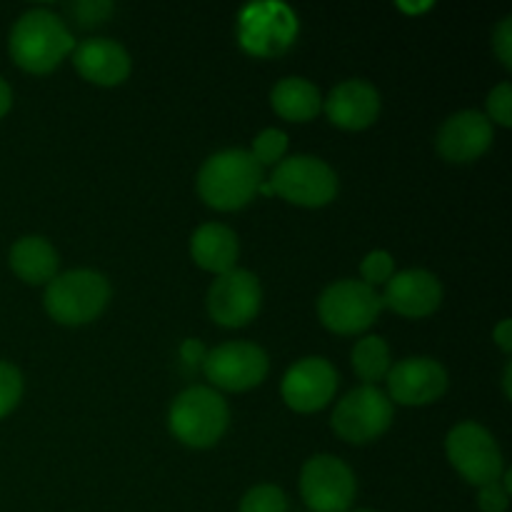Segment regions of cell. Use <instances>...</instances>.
Returning a JSON list of instances; mask_svg holds the SVG:
<instances>
[{
	"mask_svg": "<svg viewBox=\"0 0 512 512\" xmlns=\"http://www.w3.org/2000/svg\"><path fill=\"white\" fill-rule=\"evenodd\" d=\"M263 290L258 278L248 270L233 268L230 273L218 275L208 290L210 318L225 328H243L258 315Z\"/></svg>",
	"mask_w": 512,
	"mask_h": 512,
	"instance_id": "cell-12",
	"label": "cell"
},
{
	"mask_svg": "<svg viewBox=\"0 0 512 512\" xmlns=\"http://www.w3.org/2000/svg\"><path fill=\"white\" fill-rule=\"evenodd\" d=\"M333 430L355 445L380 438L393 423V400L375 385L355 388L335 405Z\"/></svg>",
	"mask_w": 512,
	"mask_h": 512,
	"instance_id": "cell-8",
	"label": "cell"
},
{
	"mask_svg": "<svg viewBox=\"0 0 512 512\" xmlns=\"http://www.w3.org/2000/svg\"><path fill=\"white\" fill-rule=\"evenodd\" d=\"M270 103H273L275 113L293 123H305L313 120L323 108V98L320 90L315 88L310 80L305 78H283L270 93Z\"/></svg>",
	"mask_w": 512,
	"mask_h": 512,
	"instance_id": "cell-21",
	"label": "cell"
},
{
	"mask_svg": "<svg viewBox=\"0 0 512 512\" xmlns=\"http://www.w3.org/2000/svg\"><path fill=\"white\" fill-rule=\"evenodd\" d=\"M58 253L53 245L38 235H28L20 238L18 243L10 248V268L20 280L30 285H43L58 275Z\"/></svg>",
	"mask_w": 512,
	"mask_h": 512,
	"instance_id": "cell-20",
	"label": "cell"
},
{
	"mask_svg": "<svg viewBox=\"0 0 512 512\" xmlns=\"http://www.w3.org/2000/svg\"><path fill=\"white\" fill-rule=\"evenodd\" d=\"M10 105H13V93H10V85L0 78V118L8 113Z\"/></svg>",
	"mask_w": 512,
	"mask_h": 512,
	"instance_id": "cell-32",
	"label": "cell"
},
{
	"mask_svg": "<svg viewBox=\"0 0 512 512\" xmlns=\"http://www.w3.org/2000/svg\"><path fill=\"white\" fill-rule=\"evenodd\" d=\"M295 35L298 20L283 3H255L240 15V45L260 58L285 53L293 45Z\"/></svg>",
	"mask_w": 512,
	"mask_h": 512,
	"instance_id": "cell-10",
	"label": "cell"
},
{
	"mask_svg": "<svg viewBox=\"0 0 512 512\" xmlns=\"http://www.w3.org/2000/svg\"><path fill=\"white\" fill-rule=\"evenodd\" d=\"M240 512H288V500L275 485H258L240 500Z\"/></svg>",
	"mask_w": 512,
	"mask_h": 512,
	"instance_id": "cell-23",
	"label": "cell"
},
{
	"mask_svg": "<svg viewBox=\"0 0 512 512\" xmlns=\"http://www.w3.org/2000/svg\"><path fill=\"white\" fill-rule=\"evenodd\" d=\"M393 268V255L385 253V250H373V253L365 255V260L360 263V275H363V283L373 288V285L388 283V280L393 278Z\"/></svg>",
	"mask_w": 512,
	"mask_h": 512,
	"instance_id": "cell-26",
	"label": "cell"
},
{
	"mask_svg": "<svg viewBox=\"0 0 512 512\" xmlns=\"http://www.w3.org/2000/svg\"><path fill=\"white\" fill-rule=\"evenodd\" d=\"M300 493L315 512H345L355 500V475L335 455H315L303 465Z\"/></svg>",
	"mask_w": 512,
	"mask_h": 512,
	"instance_id": "cell-9",
	"label": "cell"
},
{
	"mask_svg": "<svg viewBox=\"0 0 512 512\" xmlns=\"http://www.w3.org/2000/svg\"><path fill=\"white\" fill-rule=\"evenodd\" d=\"M73 63L95 85H120L130 73V55L118 40L90 38L73 50Z\"/></svg>",
	"mask_w": 512,
	"mask_h": 512,
	"instance_id": "cell-18",
	"label": "cell"
},
{
	"mask_svg": "<svg viewBox=\"0 0 512 512\" xmlns=\"http://www.w3.org/2000/svg\"><path fill=\"white\" fill-rule=\"evenodd\" d=\"M353 370L365 385H375L378 380H383L390 370L388 343L378 335L358 340L353 348Z\"/></svg>",
	"mask_w": 512,
	"mask_h": 512,
	"instance_id": "cell-22",
	"label": "cell"
},
{
	"mask_svg": "<svg viewBox=\"0 0 512 512\" xmlns=\"http://www.w3.org/2000/svg\"><path fill=\"white\" fill-rule=\"evenodd\" d=\"M493 48L498 53V58L503 60L505 68H512V18L500 20V25L495 28L493 35Z\"/></svg>",
	"mask_w": 512,
	"mask_h": 512,
	"instance_id": "cell-29",
	"label": "cell"
},
{
	"mask_svg": "<svg viewBox=\"0 0 512 512\" xmlns=\"http://www.w3.org/2000/svg\"><path fill=\"white\" fill-rule=\"evenodd\" d=\"M495 343L503 348V353H510L512 350V320H503V323L495 328Z\"/></svg>",
	"mask_w": 512,
	"mask_h": 512,
	"instance_id": "cell-31",
	"label": "cell"
},
{
	"mask_svg": "<svg viewBox=\"0 0 512 512\" xmlns=\"http://www.w3.org/2000/svg\"><path fill=\"white\" fill-rule=\"evenodd\" d=\"M440 300H443L440 280L428 270H403L393 275L383 295V305L405 318H425L438 310Z\"/></svg>",
	"mask_w": 512,
	"mask_h": 512,
	"instance_id": "cell-16",
	"label": "cell"
},
{
	"mask_svg": "<svg viewBox=\"0 0 512 512\" xmlns=\"http://www.w3.org/2000/svg\"><path fill=\"white\" fill-rule=\"evenodd\" d=\"M478 503L483 512H505L508 510V490L500 485V480L498 483L483 485L478 495Z\"/></svg>",
	"mask_w": 512,
	"mask_h": 512,
	"instance_id": "cell-28",
	"label": "cell"
},
{
	"mask_svg": "<svg viewBox=\"0 0 512 512\" xmlns=\"http://www.w3.org/2000/svg\"><path fill=\"white\" fill-rule=\"evenodd\" d=\"M285 150H288V135L278 128H268L255 138L253 143V158L258 160V165H278L283 160Z\"/></svg>",
	"mask_w": 512,
	"mask_h": 512,
	"instance_id": "cell-24",
	"label": "cell"
},
{
	"mask_svg": "<svg viewBox=\"0 0 512 512\" xmlns=\"http://www.w3.org/2000/svg\"><path fill=\"white\" fill-rule=\"evenodd\" d=\"M488 115L495 120V123L503 125V128H510L512 125V88H510V83H500L498 88H493V93L488 95Z\"/></svg>",
	"mask_w": 512,
	"mask_h": 512,
	"instance_id": "cell-27",
	"label": "cell"
},
{
	"mask_svg": "<svg viewBox=\"0 0 512 512\" xmlns=\"http://www.w3.org/2000/svg\"><path fill=\"white\" fill-rule=\"evenodd\" d=\"M110 10H113V5L110 3H83L75 8V13H78L80 25H90V23H100L103 15L110 13Z\"/></svg>",
	"mask_w": 512,
	"mask_h": 512,
	"instance_id": "cell-30",
	"label": "cell"
},
{
	"mask_svg": "<svg viewBox=\"0 0 512 512\" xmlns=\"http://www.w3.org/2000/svg\"><path fill=\"white\" fill-rule=\"evenodd\" d=\"M20 395H23L20 370L10 363H0V418H5L20 403Z\"/></svg>",
	"mask_w": 512,
	"mask_h": 512,
	"instance_id": "cell-25",
	"label": "cell"
},
{
	"mask_svg": "<svg viewBox=\"0 0 512 512\" xmlns=\"http://www.w3.org/2000/svg\"><path fill=\"white\" fill-rule=\"evenodd\" d=\"M265 193H278L288 203L320 208L338 195V175L325 160L313 155H293L275 165L273 180L260 185Z\"/></svg>",
	"mask_w": 512,
	"mask_h": 512,
	"instance_id": "cell-5",
	"label": "cell"
},
{
	"mask_svg": "<svg viewBox=\"0 0 512 512\" xmlns=\"http://www.w3.org/2000/svg\"><path fill=\"white\" fill-rule=\"evenodd\" d=\"M110 298V285L95 270L55 275L45 288V310L63 325H83L98 318Z\"/></svg>",
	"mask_w": 512,
	"mask_h": 512,
	"instance_id": "cell-3",
	"label": "cell"
},
{
	"mask_svg": "<svg viewBox=\"0 0 512 512\" xmlns=\"http://www.w3.org/2000/svg\"><path fill=\"white\" fill-rule=\"evenodd\" d=\"M390 398L400 405L435 403L448 390V373L433 358H405L388 370Z\"/></svg>",
	"mask_w": 512,
	"mask_h": 512,
	"instance_id": "cell-14",
	"label": "cell"
},
{
	"mask_svg": "<svg viewBox=\"0 0 512 512\" xmlns=\"http://www.w3.org/2000/svg\"><path fill=\"white\" fill-rule=\"evenodd\" d=\"M383 308V298L363 280H338L325 288L318 300L320 320L338 335L363 333L378 320Z\"/></svg>",
	"mask_w": 512,
	"mask_h": 512,
	"instance_id": "cell-6",
	"label": "cell"
},
{
	"mask_svg": "<svg viewBox=\"0 0 512 512\" xmlns=\"http://www.w3.org/2000/svg\"><path fill=\"white\" fill-rule=\"evenodd\" d=\"M355 512H373V510H355Z\"/></svg>",
	"mask_w": 512,
	"mask_h": 512,
	"instance_id": "cell-34",
	"label": "cell"
},
{
	"mask_svg": "<svg viewBox=\"0 0 512 512\" xmlns=\"http://www.w3.org/2000/svg\"><path fill=\"white\" fill-rule=\"evenodd\" d=\"M263 185V168L248 150H223L210 155L198 173V193L210 208L238 210L253 200Z\"/></svg>",
	"mask_w": 512,
	"mask_h": 512,
	"instance_id": "cell-1",
	"label": "cell"
},
{
	"mask_svg": "<svg viewBox=\"0 0 512 512\" xmlns=\"http://www.w3.org/2000/svg\"><path fill=\"white\" fill-rule=\"evenodd\" d=\"M448 460L470 485L498 483L503 475V453L493 435L478 423L455 425L445 440Z\"/></svg>",
	"mask_w": 512,
	"mask_h": 512,
	"instance_id": "cell-7",
	"label": "cell"
},
{
	"mask_svg": "<svg viewBox=\"0 0 512 512\" xmlns=\"http://www.w3.org/2000/svg\"><path fill=\"white\" fill-rule=\"evenodd\" d=\"M228 428V405L213 388H188L170 408V430L190 448H210Z\"/></svg>",
	"mask_w": 512,
	"mask_h": 512,
	"instance_id": "cell-4",
	"label": "cell"
},
{
	"mask_svg": "<svg viewBox=\"0 0 512 512\" xmlns=\"http://www.w3.org/2000/svg\"><path fill=\"white\" fill-rule=\"evenodd\" d=\"M73 50L68 25L50 10H30L20 15L10 33V55L23 70L35 75L50 73Z\"/></svg>",
	"mask_w": 512,
	"mask_h": 512,
	"instance_id": "cell-2",
	"label": "cell"
},
{
	"mask_svg": "<svg viewBox=\"0 0 512 512\" xmlns=\"http://www.w3.org/2000/svg\"><path fill=\"white\" fill-rule=\"evenodd\" d=\"M205 375L215 388L243 393L268 375V355L253 343H225L210 350L203 360Z\"/></svg>",
	"mask_w": 512,
	"mask_h": 512,
	"instance_id": "cell-11",
	"label": "cell"
},
{
	"mask_svg": "<svg viewBox=\"0 0 512 512\" xmlns=\"http://www.w3.org/2000/svg\"><path fill=\"white\" fill-rule=\"evenodd\" d=\"M338 373L325 358H303L285 373L280 393L295 413H315L333 400Z\"/></svg>",
	"mask_w": 512,
	"mask_h": 512,
	"instance_id": "cell-13",
	"label": "cell"
},
{
	"mask_svg": "<svg viewBox=\"0 0 512 512\" xmlns=\"http://www.w3.org/2000/svg\"><path fill=\"white\" fill-rule=\"evenodd\" d=\"M493 143V123L478 110L450 115L438 133V153L450 163H473Z\"/></svg>",
	"mask_w": 512,
	"mask_h": 512,
	"instance_id": "cell-15",
	"label": "cell"
},
{
	"mask_svg": "<svg viewBox=\"0 0 512 512\" xmlns=\"http://www.w3.org/2000/svg\"><path fill=\"white\" fill-rule=\"evenodd\" d=\"M510 378H512V365H508V368H505V378H503V385H505V395H512V388H510Z\"/></svg>",
	"mask_w": 512,
	"mask_h": 512,
	"instance_id": "cell-33",
	"label": "cell"
},
{
	"mask_svg": "<svg viewBox=\"0 0 512 512\" xmlns=\"http://www.w3.org/2000/svg\"><path fill=\"white\" fill-rule=\"evenodd\" d=\"M193 260L210 273H230L238 260V235L220 223L200 225L190 240Z\"/></svg>",
	"mask_w": 512,
	"mask_h": 512,
	"instance_id": "cell-19",
	"label": "cell"
},
{
	"mask_svg": "<svg viewBox=\"0 0 512 512\" xmlns=\"http://www.w3.org/2000/svg\"><path fill=\"white\" fill-rule=\"evenodd\" d=\"M330 123L343 130H363L375 123L380 113V95L365 80H345L330 90L325 100Z\"/></svg>",
	"mask_w": 512,
	"mask_h": 512,
	"instance_id": "cell-17",
	"label": "cell"
}]
</instances>
